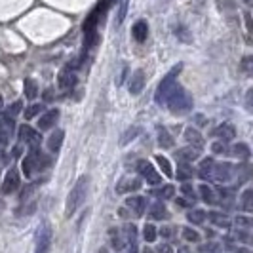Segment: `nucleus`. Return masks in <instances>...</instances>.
<instances>
[{"label":"nucleus","mask_w":253,"mask_h":253,"mask_svg":"<svg viewBox=\"0 0 253 253\" xmlns=\"http://www.w3.org/2000/svg\"><path fill=\"white\" fill-rule=\"evenodd\" d=\"M99 17H101V14H99L97 10H94L92 14L86 17V21H84V32H90V31H97Z\"/></svg>","instance_id":"obj_27"},{"label":"nucleus","mask_w":253,"mask_h":253,"mask_svg":"<svg viewBox=\"0 0 253 253\" xmlns=\"http://www.w3.org/2000/svg\"><path fill=\"white\" fill-rule=\"evenodd\" d=\"M12 155H14L15 158H17V156L21 155V147H15V149H14V153H12Z\"/></svg>","instance_id":"obj_55"},{"label":"nucleus","mask_w":253,"mask_h":253,"mask_svg":"<svg viewBox=\"0 0 253 253\" xmlns=\"http://www.w3.org/2000/svg\"><path fill=\"white\" fill-rule=\"evenodd\" d=\"M42 99L46 101V103H50V101L54 99V90H46V92L42 94Z\"/></svg>","instance_id":"obj_52"},{"label":"nucleus","mask_w":253,"mask_h":253,"mask_svg":"<svg viewBox=\"0 0 253 253\" xmlns=\"http://www.w3.org/2000/svg\"><path fill=\"white\" fill-rule=\"evenodd\" d=\"M153 171H156V169L153 168V164H151L149 160H139V164H137V173H139V175H143V177L147 179Z\"/></svg>","instance_id":"obj_34"},{"label":"nucleus","mask_w":253,"mask_h":253,"mask_svg":"<svg viewBox=\"0 0 253 253\" xmlns=\"http://www.w3.org/2000/svg\"><path fill=\"white\" fill-rule=\"evenodd\" d=\"M244 2H246L248 8H253V0H244Z\"/></svg>","instance_id":"obj_57"},{"label":"nucleus","mask_w":253,"mask_h":253,"mask_svg":"<svg viewBox=\"0 0 253 253\" xmlns=\"http://www.w3.org/2000/svg\"><path fill=\"white\" fill-rule=\"evenodd\" d=\"M158 145H160L162 149H171V147L175 145V139L171 137V133L162 126L158 127Z\"/></svg>","instance_id":"obj_20"},{"label":"nucleus","mask_w":253,"mask_h":253,"mask_svg":"<svg viewBox=\"0 0 253 253\" xmlns=\"http://www.w3.org/2000/svg\"><path fill=\"white\" fill-rule=\"evenodd\" d=\"M143 187V181L139 177H122L116 183V192L118 194H126V192H135Z\"/></svg>","instance_id":"obj_8"},{"label":"nucleus","mask_w":253,"mask_h":253,"mask_svg":"<svg viewBox=\"0 0 253 253\" xmlns=\"http://www.w3.org/2000/svg\"><path fill=\"white\" fill-rule=\"evenodd\" d=\"M192 177V168L189 166V162H179V169H177V179L187 183Z\"/></svg>","instance_id":"obj_29"},{"label":"nucleus","mask_w":253,"mask_h":253,"mask_svg":"<svg viewBox=\"0 0 253 253\" xmlns=\"http://www.w3.org/2000/svg\"><path fill=\"white\" fill-rule=\"evenodd\" d=\"M23 92H25V97H27L29 101L36 99V95H38V84H36V80H34V78H27Z\"/></svg>","instance_id":"obj_26"},{"label":"nucleus","mask_w":253,"mask_h":253,"mask_svg":"<svg viewBox=\"0 0 253 253\" xmlns=\"http://www.w3.org/2000/svg\"><path fill=\"white\" fill-rule=\"evenodd\" d=\"M63 139H65V131H63V129H56V131L50 135V139H48V149H50V153H57V151L61 149V145H63Z\"/></svg>","instance_id":"obj_18"},{"label":"nucleus","mask_w":253,"mask_h":253,"mask_svg":"<svg viewBox=\"0 0 253 253\" xmlns=\"http://www.w3.org/2000/svg\"><path fill=\"white\" fill-rule=\"evenodd\" d=\"M198 190H200V198H202L206 204H215V202H217V194L213 192L211 187H208V185H200Z\"/></svg>","instance_id":"obj_25"},{"label":"nucleus","mask_w":253,"mask_h":253,"mask_svg":"<svg viewBox=\"0 0 253 253\" xmlns=\"http://www.w3.org/2000/svg\"><path fill=\"white\" fill-rule=\"evenodd\" d=\"M160 234H162L164 238H171V236H173V228H171V226H164V228H160Z\"/></svg>","instance_id":"obj_50"},{"label":"nucleus","mask_w":253,"mask_h":253,"mask_svg":"<svg viewBox=\"0 0 253 253\" xmlns=\"http://www.w3.org/2000/svg\"><path fill=\"white\" fill-rule=\"evenodd\" d=\"M175 204H177L179 208H187V206H189V202H187L185 198H177V200H175Z\"/></svg>","instance_id":"obj_53"},{"label":"nucleus","mask_w":253,"mask_h":253,"mask_svg":"<svg viewBox=\"0 0 253 253\" xmlns=\"http://www.w3.org/2000/svg\"><path fill=\"white\" fill-rule=\"evenodd\" d=\"M181 194L192 200V198H194V192H192V187H190L189 183H183V185H181Z\"/></svg>","instance_id":"obj_46"},{"label":"nucleus","mask_w":253,"mask_h":253,"mask_svg":"<svg viewBox=\"0 0 253 253\" xmlns=\"http://www.w3.org/2000/svg\"><path fill=\"white\" fill-rule=\"evenodd\" d=\"M183 137L185 141H187L190 147H194L196 151H202V149H204V137H202V133L198 131L196 127H187Z\"/></svg>","instance_id":"obj_11"},{"label":"nucleus","mask_w":253,"mask_h":253,"mask_svg":"<svg viewBox=\"0 0 253 253\" xmlns=\"http://www.w3.org/2000/svg\"><path fill=\"white\" fill-rule=\"evenodd\" d=\"M166 105L173 114H187L192 111V95L185 90L183 86H175L166 99Z\"/></svg>","instance_id":"obj_2"},{"label":"nucleus","mask_w":253,"mask_h":253,"mask_svg":"<svg viewBox=\"0 0 253 253\" xmlns=\"http://www.w3.org/2000/svg\"><path fill=\"white\" fill-rule=\"evenodd\" d=\"M76 84H78V78H76L74 70H70L69 67H65V69L57 74V86H59V90L67 92V90H72Z\"/></svg>","instance_id":"obj_7"},{"label":"nucleus","mask_w":253,"mask_h":253,"mask_svg":"<svg viewBox=\"0 0 253 253\" xmlns=\"http://www.w3.org/2000/svg\"><path fill=\"white\" fill-rule=\"evenodd\" d=\"M17 189H19V173L14 168H10L6 177H4V181H2V192L4 194H12Z\"/></svg>","instance_id":"obj_9"},{"label":"nucleus","mask_w":253,"mask_h":253,"mask_svg":"<svg viewBox=\"0 0 253 253\" xmlns=\"http://www.w3.org/2000/svg\"><path fill=\"white\" fill-rule=\"evenodd\" d=\"M242 210H246L248 213H253V189H248L246 192H242Z\"/></svg>","instance_id":"obj_31"},{"label":"nucleus","mask_w":253,"mask_h":253,"mask_svg":"<svg viewBox=\"0 0 253 253\" xmlns=\"http://www.w3.org/2000/svg\"><path fill=\"white\" fill-rule=\"evenodd\" d=\"M52 226L48 221H44L42 225L38 226L36 230V244H34V253H50V248H52Z\"/></svg>","instance_id":"obj_4"},{"label":"nucleus","mask_w":253,"mask_h":253,"mask_svg":"<svg viewBox=\"0 0 253 253\" xmlns=\"http://www.w3.org/2000/svg\"><path fill=\"white\" fill-rule=\"evenodd\" d=\"M181 70H183V65L177 63V65L171 67V70L162 78V82H160L158 90H156V97H155L158 105H166V99H168V95L171 94V90L177 86V76L181 74Z\"/></svg>","instance_id":"obj_3"},{"label":"nucleus","mask_w":253,"mask_h":253,"mask_svg":"<svg viewBox=\"0 0 253 253\" xmlns=\"http://www.w3.org/2000/svg\"><path fill=\"white\" fill-rule=\"evenodd\" d=\"M126 8H127V0H124V2H122V10L118 12V23H120V21H124V15H126Z\"/></svg>","instance_id":"obj_51"},{"label":"nucleus","mask_w":253,"mask_h":253,"mask_svg":"<svg viewBox=\"0 0 253 253\" xmlns=\"http://www.w3.org/2000/svg\"><path fill=\"white\" fill-rule=\"evenodd\" d=\"M57 120H59V111H57V109H52V111L44 113L42 116L38 118V129L48 131V129H52V127L56 126Z\"/></svg>","instance_id":"obj_12"},{"label":"nucleus","mask_w":253,"mask_h":253,"mask_svg":"<svg viewBox=\"0 0 253 253\" xmlns=\"http://www.w3.org/2000/svg\"><path fill=\"white\" fill-rule=\"evenodd\" d=\"M143 238L147 240V242H155L158 238V230H156L155 225H151V223H147V225L143 226Z\"/></svg>","instance_id":"obj_36"},{"label":"nucleus","mask_w":253,"mask_h":253,"mask_svg":"<svg viewBox=\"0 0 253 253\" xmlns=\"http://www.w3.org/2000/svg\"><path fill=\"white\" fill-rule=\"evenodd\" d=\"M208 219H210L215 226H223V228H226V226L230 225L228 217H226L225 213H221V211H210V213H208Z\"/></svg>","instance_id":"obj_24"},{"label":"nucleus","mask_w":253,"mask_h":253,"mask_svg":"<svg viewBox=\"0 0 253 253\" xmlns=\"http://www.w3.org/2000/svg\"><path fill=\"white\" fill-rule=\"evenodd\" d=\"M19 141L29 143V147H34V145L40 143V133H38L34 127H31L25 124V126L19 127Z\"/></svg>","instance_id":"obj_10"},{"label":"nucleus","mask_w":253,"mask_h":253,"mask_svg":"<svg viewBox=\"0 0 253 253\" xmlns=\"http://www.w3.org/2000/svg\"><path fill=\"white\" fill-rule=\"evenodd\" d=\"M244 21H246V27H248V31L250 32H253V17H252V14H244Z\"/></svg>","instance_id":"obj_49"},{"label":"nucleus","mask_w":253,"mask_h":253,"mask_svg":"<svg viewBox=\"0 0 253 253\" xmlns=\"http://www.w3.org/2000/svg\"><path fill=\"white\" fill-rule=\"evenodd\" d=\"M213 135H215V137H219L223 143H226V141H232L234 137H236V129H234L232 124H221V126L215 127Z\"/></svg>","instance_id":"obj_15"},{"label":"nucleus","mask_w":253,"mask_h":253,"mask_svg":"<svg viewBox=\"0 0 253 253\" xmlns=\"http://www.w3.org/2000/svg\"><path fill=\"white\" fill-rule=\"evenodd\" d=\"M143 253H155V252H153L151 248H145V250H143Z\"/></svg>","instance_id":"obj_58"},{"label":"nucleus","mask_w":253,"mask_h":253,"mask_svg":"<svg viewBox=\"0 0 253 253\" xmlns=\"http://www.w3.org/2000/svg\"><path fill=\"white\" fill-rule=\"evenodd\" d=\"M179 253H192L189 248H179Z\"/></svg>","instance_id":"obj_56"},{"label":"nucleus","mask_w":253,"mask_h":253,"mask_svg":"<svg viewBox=\"0 0 253 253\" xmlns=\"http://www.w3.org/2000/svg\"><path fill=\"white\" fill-rule=\"evenodd\" d=\"M236 238L246 242V244H253V228H244V226H238L236 228Z\"/></svg>","instance_id":"obj_33"},{"label":"nucleus","mask_w":253,"mask_h":253,"mask_svg":"<svg viewBox=\"0 0 253 253\" xmlns=\"http://www.w3.org/2000/svg\"><path fill=\"white\" fill-rule=\"evenodd\" d=\"M181 234H183V238L187 242H200V234H198L194 228H190V226H183Z\"/></svg>","instance_id":"obj_38"},{"label":"nucleus","mask_w":253,"mask_h":253,"mask_svg":"<svg viewBox=\"0 0 253 253\" xmlns=\"http://www.w3.org/2000/svg\"><path fill=\"white\" fill-rule=\"evenodd\" d=\"M149 215H151V219H155V221H162V219H166V217H168L166 206H164L162 202H156V204H153V206H151Z\"/></svg>","instance_id":"obj_22"},{"label":"nucleus","mask_w":253,"mask_h":253,"mask_svg":"<svg viewBox=\"0 0 253 253\" xmlns=\"http://www.w3.org/2000/svg\"><path fill=\"white\" fill-rule=\"evenodd\" d=\"M240 70L244 74H253V56H244L240 61Z\"/></svg>","instance_id":"obj_37"},{"label":"nucleus","mask_w":253,"mask_h":253,"mask_svg":"<svg viewBox=\"0 0 253 253\" xmlns=\"http://www.w3.org/2000/svg\"><path fill=\"white\" fill-rule=\"evenodd\" d=\"M244 107L253 114V88L246 92V97H244Z\"/></svg>","instance_id":"obj_41"},{"label":"nucleus","mask_w":253,"mask_h":253,"mask_svg":"<svg viewBox=\"0 0 253 253\" xmlns=\"http://www.w3.org/2000/svg\"><path fill=\"white\" fill-rule=\"evenodd\" d=\"M126 206L131 211H133L137 217H139V215H143V213H145V208H147V200H145L143 196H129L126 200Z\"/></svg>","instance_id":"obj_16"},{"label":"nucleus","mask_w":253,"mask_h":253,"mask_svg":"<svg viewBox=\"0 0 253 253\" xmlns=\"http://www.w3.org/2000/svg\"><path fill=\"white\" fill-rule=\"evenodd\" d=\"M114 2H116V0H99V4H97V8H95V10H97L99 14H105V12L113 6Z\"/></svg>","instance_id":"obj_42"},{"label":"nucleus","mask_w":253,"mask_h":253,"mask_svg":"<svg viewBox=\"0 0 253 253\" xmlns=\"http://www.w3.org/2000/svg\"><path fill=\"white\" fill-rule=\"evenodd\" d=\"M2 107H4V101H2V97H0V109H2Z\"/></svg>","instance_id":"obj_60"},{"label":"nucleus","mask_w":253,"mask_h":253,"mask_svg":"<svg viewBox=\"0 0 253 253\" xmlns=\"http://www.w3.org/2000/svg\"><path fill=\"white\" fill-rule=\"evenodd\" d=\"M88 189H90V177L82 175L78 177V181L70 189L69 196H67V204H65V217H72L74 211L82 206V202L88 196Z\"/></svg>","instance_id":"obj_1"},{"label":"nucleus","mask_w":253,"mask_h":253,"mask_svg":"<svg viewBox=\"0 0 253 253\" xmlns=\"http://www.w3.org/2000/svg\"><path fill=\"white\" fill-rule=\"evenodd\" d=\"M211 151H213L215 155H225L226 153L225 143H213V145H211Z\"/></svg>","instance_id":"obj_47"},{"label":"nucleus","mask_w":253,"mask_h":253,"mask_svg":"<svg viewBox=\"0 0 253 253\" xmlns=\"http://www.w3.org/2000/svg\"><path fill=\"white\" fill-rule=\"evenodd\" d=\"M173 192H175L173 185H166V187H162L160 190H156V192H153V194H156L158 198H166V200H171V198H173Z\"/></svg>","instance_id":"obj_39"},{"label":"nucleus","mask_w":253,"mask_h":253,"mask_svg":"<svg viewBox=\"0 0 253 253\" xmlns=\"http://www.w3.org/2000/svg\"><path fill=\"white\" fill-rule=\"evenodd\" d=\"M15 133V120L10 113H0V147H8Z\"/></svg>","instance_id":"obj_5"},{"label":"nucleus","mask_w":253,"mask_h":253,"mask_svg":"<svg viewBox=\"0 0 253 253\" xmlns=\"http://www.w3.org/2000/svg\"><path fill=\"white\" fill-rule=\"evenodd\" d=\"M236 225H238V226H244V228H253V219L238 215V217H236Z\"/></svg>","instance_id":"obj_45"},{"label":"nucleus","mask_w":253,"mask_h":253,"mask_svg":"<svg viewBox=\"0 0 253 253\" xmlns=\"http://www.w3.org/2000/svg\"><path fill=\"white\" fill-rule=\"evenodd\" d=\"M230 155L240 158V160H248V158L252 156V151H250V147H248L246 143H236V145L230 149Z\"/></svg>","instance_id":"obj_23"},{"label":"nucleus","mask_w":253,"mask_h":253,"mask_svg":"<svg viewBox=\"0 0 253 253\" xmlns=\"http://www.w3.org/2000/svg\"><path fill=\"white\" fill-rule=\"evenodd\" d=\"M129 253H137V248H129Z\"/></svg>","instance_id":"obj_59"},{"label":"nucleus","mask_w":253,"mask_h":253,"mask_svg":"<svg viewBox=\"0 0 253 253\" xmlns=\"http://www.w3.org/2000/svg\"><path fill=\"white\" fill-rule=\"evenodd\" d=\"M131 34H133L135 42H139V44L145 42V40H147V36H149V25H147V21H145V19L135 21V23H133V27H131Z\"/></svg>","instance_id":"obj_14"},{"label":"nucleus","mask_w":253,"mask_h":253,"mask_svg":"<svg viewBox=\"0 0 253 253\" xmlns=\"http://www.w3.org/2000/svg\"><path fill=\"white\" fill-rule=\"evenodd\" d=\"M111 234H113V248L116 252H120L122 248H124V240H120L122 236H118L116 234V230H111Z\"/></svg>","instance_id":"obj_44"},{"label":"nucleus","mask_w":253,"mask_h":253,"mask_svg":"<svg viewBox=\"0 0 253 253\" xmlns=\"http://www.w3.org/2000/svg\"><path fill=\"white\" fill-rule=\"evenodd\" d=\"M175 36L179 38V40H183V42H190L192 40V36H190V32H189V29L183 27V25H179V27H175Z\"/></svg>","instance_id":"obj_40"},{"label":"nucleus","mask_w":253,"mask_h":253,"mask_svg":"<svg viewBox=\"0 0 253 253\" xmlns=\"http://www.w3.org/2000/svg\"><path fill=\"white\" fill-rule=\"evenodd\" d=\"M206 217H208V213L202 210H192L187 213V219H189L190 223H194V225H202V223L206 221Z\"/></svg>","instance_id":"obj_32"},{"label":"nucleus","mask_w":253,"mask_h":253,"mask_svg":"<svg viewBox=\"0 0 253 253\" xmlns=\"http://www.w3.org/2000/svg\"><path fill=\"white\" fill-rule=\"evenodd\" d=\"M202 253H221V246L215 244V242H210V244H206L202 248Z\"/></svg>","instance_id":"obj_43"},{"label":"nucleus","mask_w":253,"mask_h":253,"mask_svg":"<svg viewBox=\"0 0 253 253\" xmlns=\"http://www.w3.org/2000/svg\"><path fill=\"white\" fill-rule=\"evenodd\" d=\"M234 171H236V177H238L240 183H246V181L253 179V164H250V162H242Z\"/></svg>","instance_id":"obj_17"},{"label":"nucleus","mask_w":253,"mask_h":253,"mask_svg":"<svg viewBox=\"0 0 253 253\" xmlns=\"http://www.w3.org/2000/svg\"><path fill=\"white\" fill-rule=\"evenodd\" d=\"M215 166V160L208 156V158H204L200 164H198V175L202 177V179H211V169Z\"/></svg>","instance_id":"obj_19"},{"label":"nucleus","mask_w":253,"mask_h":253,"mask_svg":"<svg viewBox=\"0 0 253 253\" xmlns=\"http://www.w3.org/2000/svg\"><path fill=\"white\" fill-rule=\"evenodd\" d=\"M44 113V105L42 103H32V105H29L27 109L23 111V116L27 118V120H31V118H36L38 114Z\"/></svg>","instance_id":"obj_30"},{"label":"nucleus","mask_w":253,"mask_h":253,"mask_svg":"<svg viewBox=\"0 0 253 253\" xmlns=\"http://www.w3.org/2000/svg\"><path fill=\"white\" fill-rule=\"evenodd\" d=\"M160 253H173V250H171V246H168V244H164V246L160 248Z\"/></svg>","instance_id":"obj_54"},{"label":"nucleus","mask_w":253,"mask_h":253,"mask_svg":"<svg viewBox=\"0 0 253 253\" xmlns=\"http://www.w3.org/2000/svg\"><path fill=\"white\" fill-rule=\"evenodd\" d=\"M139 131H141L139 126L127 127L126 131H124V135H122V139H120V145H127V143L133 139V137H137V135H139Z\"/></svg>","instance_id":"obj_35"},{"label":"nucleus","mask_w":253,"mask_h":253,"mask_svg":"<svg viewBox=\"0 0 253 253\" xmlns=\"http://www.w3.org/2000/svg\"><path fill=\"white\" fill-rule=\"evenodd\" d=\"M21 109H23V103H21V101H15L14 105H12V107H10V114H19L21 113Z\"/></svg>","instance_id":"obj_48"},{"label":"nucleus","mask_w":253,"mask_h":253,"mask_svg":"<svg viewBox=\"0 0 253 253\" xmlns=\"http://www.w3.org/2000/svg\"><path fill=\"white\" fill-rule=\"evenodd\" d=\"M198 156H200V151H196L194 147H183L181 151H177V158L181 162H194Z\"/></svg>","instance_id":"obj_21"},{"label":"nucleus","mask_w":253,"mask_h":253,"mask_svg":"<svg viewBox=\"0 0 253 253\" xmlns=\"http://www.w3.org/2000/svg\"><path fill=\"white\" fill-rule=\"evenodd\" d=\"M145 72L143 70H135L133 72V76H131V80H129V94L131 95H139L141 92L145 90Z\"/></svg>","instance_id":"obj_13"},{"label":"nucleus","mask_w":253,"mask_h":253,"mask_svg":"<svg viewBox=\"0 0 253 253\" xmlns=\"http://www.w3.org/2000/svg\"><path fill=\"white\" fill-rule=\"evenodd\" d=\"M234 175V168L230 162H215V166L211 169V179L217 183H228Z\"/></svg>","instance_id":"obj_6"},{"label":"nucleus","mask_w":253,"mask_h":253,"mask_svg":"<svg viewBox=\"0 0 253 253\" xmlns=\"http://www.w3.org/2000/svg\"><path fill=\"white\" fill-rule=\"evenodd\" d=\"M155 160L158 162V166H160V169H162V173H164L166 177H173V168H171V162H169V160L166 158V156L156 155Z\"/></svg>","instance_id":"obj_28"}]
</instances>
